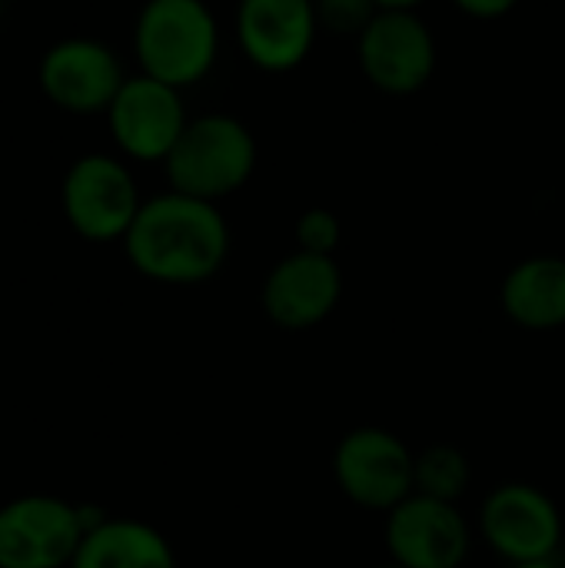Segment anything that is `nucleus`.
<instances>
[{
	"label": "nucleus",
	"instance_id": "obj_5",
	"mask_svg": "<svg viewBox=\"0 0 565 568\" xmlns=\"http://www.w3.org/2000/svg\"><path fill=\"white\" fill-rule=\"evenodd\" d=\"M340 493L370 513H393L416 493V453L390 429H350L333 453Z\"/></svg>",
	"mask_w": 565,
	"mask_h": 568
},
{
	"label": "nucleus",
	"instance_id": "obj_9",
	"mask_svg": "<svg viewBox=\"0 0 565 568\" xmlns=\"http://www.w3.org/2000/svg\"><path fill=\"white\" fill-rule=\"evenodd\" d=\"M480 532L509 566L556 559L563 542V513L546 489L533 483H503L480 506Z\"/></svg>",
	"mask_w": 565,
	"mask_h": 568
},
{
	"label": "nucleus",
	"instance_id": "obj_21",
	"mask_svg": "<svg viewBox=\"0 0 565 568\" xmlns=\"http://www.w3.org/2000/svg\"><path fill=\"white\" fill-rule=\"evenodd\" d=\"M509 568H559V562L556 559H533V562H516Z\"/></svg>",
	"mask_w": 565,
	"mask_h": 568
},
{
	"label": "nucleus",
	"instance_id": "obj_22",
	"mask_svg": "<svg viewBox=\"0 0 565 568\" xmlns=\"http://www.w3.org/2000/svg\"><path fill=\"white\" fill-rule=\"evenodd\" d=\"M370 568H403V566H396V562H383V566H370Z\"/></svg>",
	"mask_w": 565,
	"mask_h": 568
},
{
	"label": "nucleus",
	"instance_id": "obj_13",
	"mask_svg": "<svg viewBox=\"0 0 565 568\" xmlns=\"http://www.w3.org/2000/svg\"><path fill=\"white\" fill-rule=\"evenodd\" d=\"M320 20L313 0H240L236 40L246 60L266 73L300 67L316 40Z\"/></svg>",
	"mask_w": 565,
	"mask_h": 568
},
{
	"label": "nucleus",
	"instance_id": "obj_8",
	"mask_svg": "<svg viewBox=\"0 0 565 568\" xmlns=\"http://www.w3.org/2000/svg\"><path fill=\"white\" fill-rule=\"evenodd\" d=\"M37 83L57 110L70 116H93L110 110L127 83V73L113 47L103 40L67 37L43 50Z\"/></svg>",
	"mask_w": 565,
	"mask_h": 568
},
{
	"label": "nucleus",
	"instance_id": "obj_17",
	"mask_svg": "<svg viewBox=\"0 0 565 568\" xmlns=\"http://www.w3.org/2000/svg\"><path fill=\"white\" fill-rule=\"evenodd\" d=\"M323 30L340 37H360L380 13L376 0H313Z\"/></svg>",
	"mask_w": 565,
	"mask_h": 568
},
{
	"label": "nucleus",
	"instance_id": "obj_16",
	"mask_svg": "<svg viewBox=\"0 0 565 568\" xmlns=\"http://www.w3.org/2000/svg\"><path fill=\"white\" fill-rule=\"evenodd\" d=\"M473 483V466L463 449L450 443L426 446L416 453V493L443 503H460Z\"/></svg>",
	"mask_w": 565,
	"mask_h": 568
},
{
	"label": "nucleus",
	"instance_id": "obj_7",
	"mask_svg": "<svg viewBox=\"0 0 565 568\" xmlns=\"http://www.w3.org/2000/svg\"><path fill=\"white\" fill-rule=\"evenodd\" d=\"M80 506L60 496H20L0 506V568H70L83 542Z\"/></svg>",
	"mask_w": 565,
	"mask_h": 568
},
{
	"label": "nucleus",
	"instance_id": "obj_1",
	"mask_svg": "<svg viewBox=\"0 0 565 568\" xmlns=\"http://www.w3.org/2000/svg\"><path fill=\"white\" fill-rule=\"evenodd\" d=\"M123 253L150 283L200 286L223 270L230 256V226L216 203L170 190L143 200L123 236Z\"/></svg>",
	"mask_w": 565,
	"mask_h": 568
},
{
	"label": "nucleus",
	"instance_id": "obj_14",
	"mask_svg": "<svg viewBox=\"0 0 565 568\" xmlns=\"http://www.w3.org/2000/svg\"><path fill=\"white\" fill-rule=\"evenodd\" d=\"M503 313L529 333H553L565 326V260L529 256L516 263L500 286Z\"/></svg>",
	"mask_w": 565,
	"mask_h": 568
},
{
	"label": "nucleus",
	"instance_id": "obj_4",
	"mask_svg": "<svg viewBox=\"0 0 565 568\" xmlns=\"http://www.w3.org/2000/svg\"><path fill=\"white\" fill-rule=\"evenodd\" d=\"M143 200L130 166L110 153H83L60 183L67 226L87 243H123Z\"/></svg>",
	"mask_w": 565,
	"mask_h": 568
},
{
	"label": "nucleus",
	"instance_id": "obj_19",
	"mask_svg": "<svg viewBox=\"0 0 565 568\" xmlns=\"http://www.w3.org/2000/svg\"><path fill=\"white\" fill-rule=\"evenodd\" d=\"M463 13L476 17V20H500L506 17L519 0H453Z\"/></svg>",
	"mask_w": 565,
	"mask_h": 568
},
{
	"label": "nucleus",
	"instance_id": "obj_10",
	"mask_svg": "<svg viewBox=\"0 0 565 568\" xmlns=\"http://www.w3.org/2000/svg\"><path fill=\"white\" fill-rule=\"evenodd\" d=\"M107 123L123 156L137 163H163L183 136L190 116L176 87L137 73L120 87L107 110Z\"/></svg>",
	"mask_w": 565,
	"mask_h": 568
},
{
	"label": "nucleus",
	"instance_id": "obj_2",
	"mask_svg": "<svg viewBox=\"0 0 565 568\" xmlns=\"http://www.w3.org/2000/svg\"><path fill=\"white\" fill-rule=\"evenodd\" d=\"M133 53L140 73L186 90L216 63V17L203 0H147L133 23Z\"/></svg>",
	"mask_w": 565,
	"mask_h": 568
},
{
	"label": "nucleus",
	"instance_id": "obj_11",
	"mask_svg": "<svg viewBox=\"0 0 565 568\" xmlns=\"http://www.w3.org/2000/svg\"><path fill=\"white\" fill-rule=\"evenodd\" d=\"M390 562L403 568H463L470 559L473 532L456 503L413 493L386 513Z\"/></svg>",
	"mask_w": 565,
	"mask_h": 568
},
{
	"label": "nucleus",
	"instance_id": "obj_6",
	"mask_svg": "<svg viewBox=\"0 0 565 568\" xmlns=\"http://www.w3.org/2000/svg\"><path fill=\"white\" fill-rule=\"evenodd\" d=\"M356 40L363 77L390 97H410L436 73V37L416 10H380Z\"/></svg>",
	"mask_w": 565,
	"mask_h": 568
},
{
	"label": "nucleus",
	"instance_id": "obj_18",
	"mask_svg": "<svg viewBox=\"0 0 565 568\" xmlns=\"http://www.w3.org/2000/svg\"><path fill=\"white\" fill-rule=\"evenodd\" d=\"M296 246L303 253H316V256H333L340 240H343V223L333 210L326 206H313L296 220Z\"/></svg>",
	"mask_w": 565,
	"mask_h": 568
},
{
	"label": "nucleus",
	"instance_id": "obj_12",
	"mask_svg": "<svg viewBox=\"0 0 565 568\" xmlns=\"http://www.w3.org/2000/svg\"><path fill=\"white\" fill-rule=\"evenodd\" d=\"M343 300V270L333 256L293 250L263 280L260 303L273 326L306 333L326 323Z\"/></svg>",
	"mask_w": 565,
	"mask_h": 568
},
{
	"label": "nucleus",
	"instance_id": "obj_20",
	"mask_svg": "<svg viewBox=\"0 0 565 568\" xmlns=\"http://www.w3.org/2000/svg\"><path fill=\"white\" fill-rule=\"evenodd\" d=\"M420 3H426V0H376L380 10H416Z\"/></svg>",
	"mask_w": 565,
	"mask_h": 568
},
{
	"label": "nucleus",
	"instance_id": "obj_3",
	"mask_svg": "<svg viewBox=\"0 0 565 568\" xmlns=\"http://www.w3.org/2000/svg\"><path fill=\"white\" fill-rule=\"evenodd\" d=\"M170 190L220 203L243 190L256 170V140L250 126L230 113L193 116L163 160Z\"/></svg>",
	"mask_w": 565,
	"mask_h": 568
},
{
	"label": "nucleus",
	"instance_id": "obj_23",
	"mask_svg": "<svg viewBox=\"0 0 565 568\" xmlns=\"http://www.w3.org/2000/svg\"><path fill=\"white\" fill-rule=\"evenodd\" d=\"M563 568H565V566H563Z\"/></svg>",
	"mask_w": 565,
	"mask_h": 568
},
{
	"label": "nucleus",
	"instance_id": "obj_15",
	"mask_svg": "<svg viewBox=\"0 0 565 568\" xmlns=\"http://www.w3.org/2000/svg\"><path fill=\"white\" fill-rule=\"evenodd\" d=\"M70 568H176L167 536L140 519H107L83 536Z\"/></svg>",
	"mask_w": 565,
	"mask_h": 568
}]
</instances>
